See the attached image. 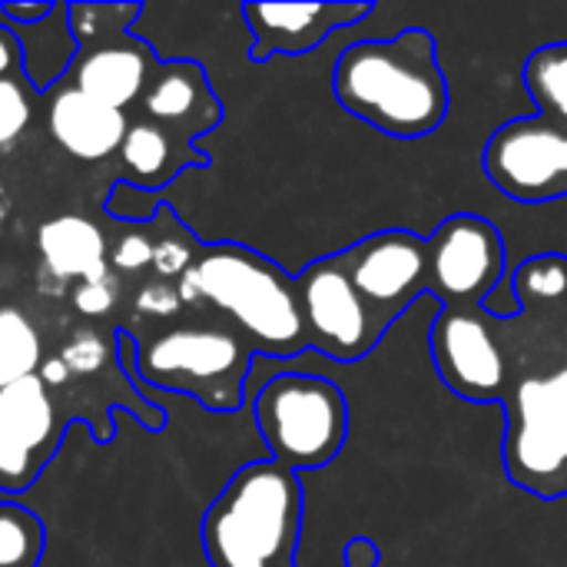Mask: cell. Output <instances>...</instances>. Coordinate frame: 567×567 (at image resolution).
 <instances>
[{"instance_id":"6da1fadb","label":"cell","mask_w":567,"mask_h":567,"mask_svg":"<svg viewBox=\"0 0 567 567\" xmlns=\"http://www.w3.org/2000/svg\"><path fill=\"white\" fill-rule=\"evenodd\" d=\"M123 382L166 412L150 432L126 409H110L113 439L96 442L86 419H70L60 452L20 495L47 528L37 567H209L199 518L249 452L246 415H209L193 399L150 389L136 372L133 329L113 332Z\"/></svg>"},{"instance_id":"7a4b0ae2","label":"cell","mask_w":567,"mask_h":567,"mask_svg":"<svg viewBox=\"0 0 567 567\" xmlns=\"http://www.w3.org/2000/svg\"><path fill=\"white\" fill-rule=\"evenodd\" d=\"M332 93L349 116L392 140L432 136L452 106L439 40L425 27L349 43L336 60Z\"/></svg>"},{"instance_id":"3957f363","label":"cell","mask_w":567,"mask_h":567,"mask_svg":"<svg viewBox=\"0 0 567 567\" xmlns=\"http://www.w3.org/2000/svg\"><path fill=\"white\" fill-rule=\"evenodd\" d=\"M176 292L183 306H213L223 312L249 339L256 355L286 362L312 349L296 276L259 249L236 243L203 246L189 272L176 282Z\"/></svg>"},{"instance_id":"277c9868","label":"cell","mask_w":567,"mask_h":567,"mask_svg":"<svg viewBox=\"0 0 567 567\" xmlns=\"http://www.w3.org/2000/svg\"><path fill=\"white\" fill-rule=\"evenodd\" d=\"M306 522L302 475L272 458L236 468L199 518L209 567H299Z\"/></svg>"},{"instance_id":"5b68a950","label":"cell","mask_w":567,"mask_h":567,"mask_svg":"<svg viewBox=\"0 0 567 567\" xmlns=\"http://www.w3.org/2000/svg\"><path fill=\"white\" fill-rule=\"evenodd\" d=\"M136 336V332H133ZM256 349L233 326H176L136 336L140 379L166 395L193 399L209 415H239Z\"/></svg>"},{"instance_id":"8992f818","label":"cell","mask_w":567,"mask_h":567,"mask_svg":"<svg viewBox=\"0 0 567 567\" xmlns=\"http://www.w3.org/2000/svg\"><path fill=\"white\" fill-rule=\"evenodd\" d=\"M252 429L272 462L306 475L339 458L349 439L342 389L316 372H272L246 392Z\"/></svg>"},{"instance_id":"52a82bcc","label":"cell","mask_w":567,"mask_h":567,"mask_svg":"<svg viewBox=\"0 0 567 567\" xmlns=\"http://www.w3.org/2000/svg\"><path fill=\"white\" fill-rule=\"evenodd\" d=\"M140 3H70V27L80 56L70 70V86L113 110L136 103L156 70V53L130 37Z\"/></svg>"},{"instance_id":"ba28073f","label":"cell","mask_w":567,"mask_h":567,"mask_svg":"<svg viewBox=\"0 0 567 567\" xmlns=\"http://www.w3.org/2000/svg\"><path fill=\"white\" fill-rule=\"evenodd\" d=\"M508 409L505 465L508 478L535 495L555 498V482L565 492L567 472V365L555 375L525 379Z\"/></svg>"},{"instance_id":"9c48e42d","label":"cell","mask_w":567,"mask_h":567,"mask_svg":"<svg viewBox=\"0 0 567 567\" xmlns=\"http://www.w3.org/2000/svg\"><path fill=\"white\" fill-rule=\"evenodd\" d=\"M429 296L442 309H482L508 272V249L495 223L475 213L449 216L429 239Z\"/></svg>"},{"instance_id":"30bf717a","label":"cell","mask_w":567,"mask_h":567,"mask_svg":"<svg viewBox=\"0 0 567 567\" xmlns=\"http://www.w3.org/2000/svg\"><path fill=\"white\" fill-rule=\"evenodd\" d=\"M296 289L309 346L316 352L336 362H359L375 349L382 329L349 279L346 249L309 262L296 276Z\"/></svg>"},{"instance_id":"8fae6325","label":"cell","mask_w":567,"mask_h":567,"mask_svg":"<svg viewBox=\"0 0 567 567\" xmlns=\"http://www.w3.org/2000/svg\"><path fill=\"white\" fill-rule=\"evenodd\" d=\"M488 179L518 203H545L567 193V130L535 113L502 123L482 159Z\"/></svg>"},{"instance_id":"7c38bea8","label":"cell","mask_w":567,"mask_h":567,"mask_svg":"<svg viewBox=\"0 0 567 567\" xmlns=\"http://www.w3.org/2000/svg\"><path fill=\"white\" fill-rule=\"evenodd\" d=\"M349 279L385 332L419 296L429 292L425 239L409 229H385L346 249Z\"/></svg>"},{"instance_id":"4fadbf2b","label":"cell","mask_w":567,"mask_h":567,"mask_svg":"<svg viewBox=\"0 0 567 567\" xmlns=\"http://www.w3.org/2000/svg\"><path fill=\"white\" fill-rule=\"evenodd\" d=\"M439 379L465 402H502L508 362L482 309H442L429 329Z\"/></svg>"},{"instance_id":"5bb4252c","label":"cell","mask_w":567,"mask_h":567,"mask_svg":"<svg viewBox=\"0 0 567 567\" xmlns=\"http://www.w3.org/2000/svg\"><path fill=\"white\" fill-rule=\"evenodd\" d=\"M375 7L365 0H332V3H239V17L249 30V60L256 66L276 56L292 60L322 47L336 30L362 23Z\"/></svg>"},{"instance_id":"9a60e30c","label":"cell","mask_w":567,"mask_h":567,"mask_svg":"<svg viewBox=\"0 0 567 567\" xmlns=\"http://www.w3.org/2000/svg\"><path fill=\"white\" fill-rule=\"evenodd\" d=\"M150 123H159L183 143L209 136L223 123V100L216 96L206 70L196 60L156 63L150 83L140 96Z\"/></svg>"},{"instance_id":"2e32d148","label":"cell","mask_w":567,"mask_h":567,"mask_svg":"<svg viewBox=\"0 0 567 567\" xmlns=\"http://www.w3.org/2000/svg\"><path fill=\"white\" fill-rule=\"evenodd\" d=\"M47 130L73 159L100 163L120 153L130 120L123 110L90 100L73 86H56L47 106Z\"/></svg>"},{"instance_id":"e0dca14e","label":"cell","mask_w":567,"mask_h":567,"mask_svg":"<svg viewBox=\"0 0 567 567\" xmlns=\"http://www.w3.org/2000/svg\"><path fill=\"white\" fill-rule=\"evenodd\" d=\"M37 249L50 276L70 282H96L110 276L106 236L100 226L80 213H63L43 219L37 229Z\"/></svg>"},{"instance_id":"ac0fdd59","label":"cell","mask_w":567,"mask_h":567,"mask_svg":"<svg viewBox=\"0 0 567 567\" xmlns=\"http://www.w3.org/2000/svg\"><path fill=\"white\" fill-rule=\"evenodd\" d=\"M120 163H123V173H126L123 179L130 186L150 189V193H163L179 173L199 169L209 159L203 153H196L189 143L176 140L159 123L136 120V123H130V130L123 136Z\"/></svg>"},{"instance_id":"d6986e66","label":"cell","mask_w":567,"mask_h":567,"mask_svg":"<svg viewBox=\"0 0 567 567\" xmlns=\"http://www.w3.org/2000/svg\"><path fill=\"white\" fill-rule=\"evenodd\" d=\"M20 56H23V83L33 93H53L73 70L80 56V43L70 27V3L56 0L53 13L30 27H10Z\"/></svg>"},{"instance_id":"ffe728a7","label":"cell","mask_w":567,"mask_h":567,"mask_svg":"<svg viewBox=\"0 0 567 567\" xmlns=\"http://www.w3.org/2000/svg\"><path fill=\"white\" fill-rule=\"evenodd\" d=\"M43 359V339L30 316L13 306H0V389L37 375Z\"/></svg>"},{"instance_id":"44dd1931","label":"cell","mask_w":567,"mask_h":567,"mask_svg":"<svg viewBox=\"0 0 567 567\" xmlns=\"http://www.w3.org/2000/svg\"><path fill=\"white\" fill-rule=\"evenodd\" d=\"M525 86L542 116L567 123V40L538 47L525 63Z\"/></svg>"},{"instance_id":"7402d4cb","label":"cell","mask_w":567,"mask_h":567,"mask_svg":"<svg viewBox=\"0 0 567 567\" xmlns=\"http://www.w3.org/2000/svg\"><path fill=\"white\" fill-rule=\"evenodd\" d=\"M47 548V528L20 498H0V567H37Z\"/></svg>"},{"instance_id":"603a6c76","label":"cell","mask_w":567,"mask_h":567,"mask_svg":"<svg viewBox=\"0 0 567 567\" xmlns=\"http://www.w3.org/2000/svg\"><path fill=\"white\" fill-rule=\"evenodd\" d=\"M505 276L515 282V296H518L522 309L532 299L551 302V299H561L567 292L565 256H535V259H525L518 269H508Z\"/></svg>"},{"instance_id":"cb8c5ba5","label":"cell","mask_w":567,"mask_h":567,"mask_svg":"<svg viewBox=\"0 0 567 567\" xmlns=\"http://www.w3.org/2000/svg\"><path fill=\"white\" fill-rule=\"evenodd\" d=\"M199 249L203 246L196 243V236L179 226V233H166V236L156 239V246H153V266L150 269L156 272L159 282H179L189 272V266L196 262Z\"/></svg>"},{"instance_id":"d4e9b609","label":"cell","mask_w":567,"mask_h":567,"mask_svg":"<svg viewBox=\"0 0 567 567\" xmlns=\"http://www.w3.org/2000/svg\"><path fill=\"white\" fill-rule=\"evenodd\" d=\"M33 116V100L27 93L23 76L0 80V150L20 140V133L30 126Z\"/></svg>"},{"instance_id":"484cf974","label":"cell","mask_w":567,"mask_h":567,"mask_svg":"<svg viewBox=\"0 0 567 567\" xmlns=\"http://www.w3.org/2000/svg\"><path fill=\"white\" fill-rule=\"evenodd\" d=\"M110 352H116V346H106L100 332L93 329H76L66 346L60 349V359L70 365L73 375H96L103 369V362L110 359Z\"/></svg>"},{"instance_id":"4316f807","label":"cell","mask_w":567,"mask_h":567,"mask_svg":"<svg viewBox=\"0 0 567 567\" xmlns=\"http://www.w3.org/2000/svg\"><path fill=\"white\" fill-rule=\"evenodd\" d=\"M183 309L179 302V292H176V282H146L136 299H133V312L143 316V319H169Z\"/></svg>"},{"instance_id":"83f0119b","label":"cell","mask_w":567,"mask_h":567,"mask_svg":"<svg viewBox=\"0 0 567 567\" xmlns=\"http://www.w3.org/2000/svg\"><path fill=\"white\" fill-rule=\"evenodd\" d=\"M153 239L150 236H143V233H126V236H120L116 239V246H113V252H110V266L116 269V272H143V269H150L153 266Z\"/></svg>"},{"instance_id":"f1b7e54d","label":"cell","mask_w":567,"mask_h":567,"mask_svg":"<svg viewBox=\"0 0 567 567\" xmlns=\"http://www.w3.org/2000/svg\"><path fill=\"white\" fill-rule=\"evenodd\" d=\"M70 299H73V309L80 316H86V319L110 316L113 306H116V282H113V276L96 279V282H76Z\"/></svg>"},{"instance_id":"f546056e","label":"cell","mask_w":567,"mask_h":567,"mask_svg":"<svg viewBox=\"0 0 567 567\" xmlns=\"http://www.w3.org/2000/svg\"><path fill=\"white\" fill-rule=\"evenodd\" d=\"M56 0H0V17L7 27H30L53 13Z\"/></svg>"},{"instance_id":"4dcf8cb0","label":"cell","mask_w":567,"mask_h":567,"mask_svg":"<svg viewBox=\"0 0 567 567\" xmlns=\"http://www.w3.org/2000/svg\"><path fill=\"white\" fill-rule=\"evenodd\" d=\"M379 561H382V548L369 535H355L342 548V565L346 567H379Z\"/></svg>"},{"instance_id":"1f68e13d","label":"cell","mask_w":567,"mask_h":567,"mask_svg":"<svg viewBox=\"0 0 567 567\" xmlns=\"http://www.w3.org/2000/svg\"><path fill=\"white\" fill-rule=\"evenodd\" d=\"M10 76H23V56H20V43L13 30L0 23V80H10Z\"/></svg>"},{"instance_id":"d6a6232c","label":"cell","mask_w":567,"mask_h":567,"mask_svg":"<svg viewBox=\"0 0 567 567\" xmlns=\"http://www.w3.org/2000/svg\"><path fill=\"white\" fill-rule=\"evenodd\" d=\"M37 375H40V382H43L50 392H53V389H66L70 379H73V372H70V365L60 359V352H56V355H47V359L40 362Z\"/></svg>"},{"instance_id":"836d02e7","label":"cell","mask_w":567,"mask_h":567,"mask_svg":"<svg viewBox=\"0 0 567 567\" xmlns=\"http://www.w3.org/2000/svg\"><path fill=\"white\" fill-rule=\"evenodd\" d=\"M0 223H3V206H0Z\"/></svg>"},{"instance_id":"e575fe53","label":"cell","mask_w":567,"mask_h":567,"mask_svg":"<svg viewBox=\"0 0 567 567\" xmlns=\"http://www.w3.org/2000/svg\"><path fill=\"white\" fill-rule=\"evenodd\" d=\"M565 495H567V482H565Z\"/></svg>"},{"instance_id":"d590c367","label":"cell","mask_w":567,"mask_h":567,"mask_svg":"<svg viewBox=\"0 0 567 567\" xmlns=\"http://www.w3.org/2000/svg\"><path fill=\"white\" fill-rule=\"evenodd\" d=\"M0 498H3V495H0Z\"/></svg>"}]
</instances>
